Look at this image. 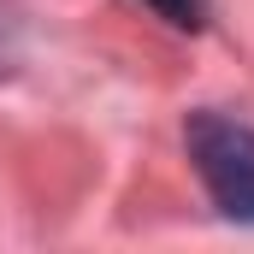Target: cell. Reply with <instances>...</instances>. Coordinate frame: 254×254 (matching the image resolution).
I'll return each instance as SVG.
<instances>
[{
  "mask_svg": "<svg viewBox=\"0 0 254 254\" xmlns=\"http://www.w3.org/2000/svg\"><path fill=\"white\" fill-rule=\"evenodd\" d=\"M184 142H190V160L213 195V207L237 225H254V125L237 113L201 107L184 125Z\"/></svg>",
  "mask_w": 254,
  "mask_h": 254,
  "instance_id": "obj_1",
  "label": "cell"
},
{
  "mask_svg": "<svg viewBox=\"0 0 254 254\" xmlns=\"http://www.w3.org/2000/svg\"><path fill=\"white\" fill-rule=\"evenodd\" d=\"M166 24H178V30H201L207 24V0H148Z\"/></svg>",
  "mask_w": 254,
  "mask_h": 254,
  "instance_id": "obj_2",
  "label": "cell"
}]
</instances>
